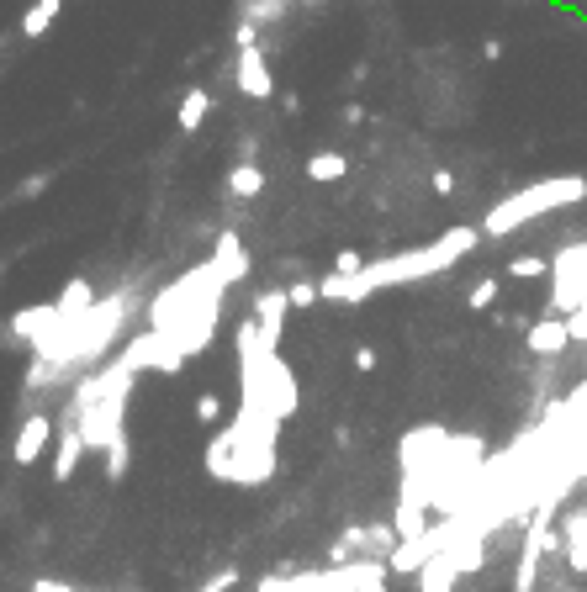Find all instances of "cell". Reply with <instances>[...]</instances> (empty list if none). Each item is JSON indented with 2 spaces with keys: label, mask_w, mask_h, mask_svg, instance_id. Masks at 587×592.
I'll return each instance as SVG.
<instances>
[{
  "label": "cell",
  "mask_w": 587,
  "mask_h": 592,
  "mask_svg": "<svg viewBox=\"0 0 587 592\" xmlns=\"http://www.w3.org/2000/svg\"><path fill=\"white\" fill-rule=\"evenodd\" d=\"M482 59H487V64L503 59V37H487V43H482Z\"/></svg>",
  "instance_id": "obj_39"
},
{
  "label": "cell",
  "mask_w": 587,
  "mask_h": 592,
  "mask_svg": "<svg viewBox=\"0 0 587 592\" xmlns=\"http://www.w3.org/2000/svg\"><path fill=\"white\" fill-rule=\"evenodd\" d=\"M53 307H59V318H85L90 307H96V286L75 275V281H64V291L53 296Z\"/></svg>",
  "instance_id": "obj_19"
},
{
  "label": "cell",
  "mask_w": 587,
  "mask_h": 592,
  "mask_svg": "<svg viewBox=\"0 0 587 592\" xmlns=\"http://www.w3.org/2000/svg\"><path fill=\"white\" fill-rule=\"evenodd\" d=\"M556 545H561V555H566V571L587 577V508H577V513H566V518H561Z\"/></svg>",
  "instance_id": "obj_15"
},
{
  "label": "cell",
  "mask_w": 587,
  "mask_h": 592,
  "mask_svg": "<svg viewBox=\"0 0 587 592\" xmlns=\"http://www.w3.org/2000/svg\"><path fill=\"white\" fill-rule=\"evenodd\" d=\"M117 360L127 365V370H154V376H175L180 365H186V355L164 339V333H154V328H138L133 339H122V349H117Z\"/></svg>",
  "instance_id": "obj_9"
},
{
  "label": "cell",
  "mask_w": 587,
  "mask_h": 592,
  "mask_svg": "<svg viewBox=\"0 0 587 592\" xmlns=\"http://www.w3.org/2000/svg\"><path fill=\"white\" fill-rule=\"evenodd\" d=\"M392 529H397V540H418V534H429V487L418 476H402V487H397V513H392Z\"/></svg>",
  "instance_id": "obj_11"
},
{
  "label": "cell",
  "mask_w": 587,
  "mask_h": 592,
  "mask_svg": "<svg viewBox=\"0 0 587 592\" xmlns=\"http://www.w3.org/2000/svg\"><path fill=\"white\" fill-rule=\"evenodd\" d=\"M587 201V180L582 175H550V180H535L524 191L503 196L498 207L482 217V238H503V233H519L524 222H535L545 212H561V207H577Z\"/></svg>",
  "instance_id": "obj_5"
},
{
  "label": "cell",
  "mask_w": 587,
  "mask_h": 592,
  "mask_svg": "<svg viewBox=\"0 0 587 592\" xmlns=\"http://www.w3.org/2000/svg\"><path fill=\"white\" fill-rule=\"evenodd\" d=\"M275 101H281V111H286V117H297V111H302V96H297V90H281Z\"/></svg>",
  "instance_id": "obj_36"
},
{
  "label": "cell",
  "mask_w": 587,
  "mask_h": 592,
  "mask_svg": "<svg viewBox=\"0 0 587 592\" xmlns=\"http://www.w3.org/2000/svg\"><path fill=\"white\" fill-rule=\"evenodd\" d=\"M0 281H6V265H0Z\"/></svg>",
  "instance_id": "obj_41"
},
{
  "label": "cell",
  "mask_w": 587,
  "mask_h": 592,
  "mask_svg": "<svg viewBox=\"0 0 587 592\" xmlns=\"http://www.w3.org/2000/svg\"><path fill=\"white\" fill-rule=\"evenodd\" d=\"M445 444H450V429H445V423H418V429H408V434H402V444H397L402 476L429 481L434 466H439V455H445Z\"/></svg>",
  "instance_id": "obj_10"
},
{
  "label": "cell",
  "mask_w": 587,
  "mask_h": 592,
  "mask_svg": "<svg viewBox=\"0 0 587 592\" xmlns=\"http://www.w3.org/2000/svg\"><path fill=\"white\" fill-rule=\"evenodd\" d=\"M223 302H228V281L217 275L212 259L191 265L186 275H175L170 286H159L149 302H143V318H149L154 333H164L180 355H201L217 333V318H223Z\"/></svg>",
  "instance_id": "obj_1"
},
{
  "label": "cell",
  "mask_w": 587,
  "mask_h": 592,
  "mask_svg": "<svg viewBox=\"0 0 587 592\" xmlns=\"http://www.w3.org/2000/svg\"><path fill=\"white\" fill-rule=\"evenodd\" d=\"M249 312H254V318H260L265 328H281L286 312H291V296H286V291H260V296L249 302Z\"/></svg>",
  "instance_id": "obj_24"
},
{
  "label": "cell",
  "mask_w": 587,
  "mask_h": 592,
  "mask_svg": "<svg viewBox=\"0 0 587 592\" xmlns=\"http://www.w3.org/2000/svg\"><path fill=\"white\" fill-rule=\"evenodd\" d=\"M297 6H307V11H318V6H323V0H297Z\"/></svg>",
  "instance_id": "obj_40"
},
{
  "label": "cell",
  "mask_w": 587,
  "mask_h": 592,
  "mask_svg": "<svg viewBox=\"0 0 587 592\" xmlns=\"http://www.w3.org/2000/svg\"><path fill=\"white\" fill-rule=\"evenodd\" d=\"M492 302H498V281H492V275H487V281H476V286H471L466 307H471V312H487Z\"/></svg>",
  "instance_id": "obj_28"
},
{
  "label": "cell",
  "mask_w": 587,
  "mask_h": 592,
  "mask_svg": "<svg viewBox=\"0 0 587 592\" xmlns=\"http://www.w3.org/2000/svg\"><path fill=\"white\" fill-rule=\"evenodd\" d=\"M127 466H133V450H127V434H122V439L106 444V476L122 481V476H127Z\"/></svg>",
  "instance_id": "obj_27"
},
{
  "label": "cell",
  "mask_w": 587,
  "mask_h": 592,
  "mask_svg": "<svg viewBox=\"0 0 587 592\" xmlns=\"http://www.w3.org/2000/svg\"><path fill=\"white\" fill-rule=\"evenodd\" d=\"M365 270V254L360 249H339L334 254V275H360Z\"/></svg>",
  "instance_id": "obj_33"
},
{
  "label": "cell",
  "mask_w": 587,
  "mask_h": 592,
  "mask_svg": "<svg viewBox=\"0 0 587 592\" xmlns=\"http://www.w3.org/2000/svg\"><path fill=\"white\" fill-rule=\"evenodd\" d=\"M233 587H238V566H223V571H212L196 592H233Z\"/></svg>",
  "instance_id": "obj_32"
},
{
  "label": "cell",
  "mask_w": 587,
  "mask_h": 592,
  "mask_svg": "<svg viewBox=\"0 0 587 592\" xmlns=\"http://www.w3.org/2000/svg\"><path fill=\"white\" fill-rule=\"evenodd\" d=\"M196 423H223V397H217V392H201V397H196Z\"/></svg>",
  "instance_id": "obj_30"
},
{
  "label": "cell",
  "mask_w": 587,
  "mask_h": 592,
  "mask_svg": "<svg viewBox=\"0 0 587 592\" xmlns=\"http://www.w3.org/2000/svg\"><path fill=\"white\" fill-rule=\"evenodd\" d=\"M48 185H53V175H48V170H38V175H27L22 185H16V191H11V196H16V201H32V196H43V191H48Z\"/></svg>",
  "instance_id": "obj_31"
},
{
  "label": "cell",
  "mask_w": 587,
  "mask_h": 592,
  "mask_svg": "<svg viewBox=\"0 0 587 592\" xmlns=\"http://www.w3.org/2000/svg\"><path fill=\"white\" fill-rule=\"evenodd\" d=\"M127 397H133V392L96 397L90 407H80V413H69V407H64L59 423H75L80 439H85V450H90V455H106V444L127 434V429H122V423H127Z\"/></svg>",
  "instance_id": "obj_6"
},
{
  "label": "cell",
  "mask_w": 587,
  "mask_h": 592,
  "mask_svg": "<svg viewBox=\"0 0 587 592\" xmlns=\"http://www.w3.org/2000/svg\"><path fill=\"white\" fill-rule=\"evenodd\" d=\"M85 455H90V450H85L80 429H75V423H59V444H53V481H69V476L80 471Z\"/></svg>",
  "instance_id": "obj_18"
},
{
  "label": "cell",
  "mask_w": 587,
  "mask_h": 592,
  "mask_svg": "<svg viewBox=\"0 0 587 592\" xmlns=\"http://www.w3.org/2000/svg\"><path fill=\"white\" fill-rule=\"evenodd\" d=\"M524 344H529V355H540V360H561L566 349H572V328H566V318H535L524 328Z\"/></svg>",
  "instance_id": "obj_14"
},
{
  "label": "cell",
  "mask_w": 587,
  "mask_h": 592,
  "mask_svg": "<svg viewBox=\"0 0 587 592\" xmlns=\"http://www.w3.org/2000/svg\"><path fill=\"white\" fill-rule=\"evenodd\" d=\"M482 244V228H450L424 249H397V254H376L365 259L360 275H323L318 291L323 302H365V296L387 291V286H408V281H429V275L461 265V259Z\"/></svg>",
  "instance_id": "obj_2"
},
{
  "label": "cell",
  "mask_w": 587,
  "mask_h": 592,
  "mask_svg": "<svg viewBox=\"0 0 587 592\" xmlns=\"http://www.w3.org/2000/svg\"><path fill=\"white\" fill-rule=\"evenodd\" d=\"M32 592H80V587H69L59 577H38V582H32Z\"/></svg>",
  "instance_id": "obj_35"
},
{
  "label": "cell",
  "mask_w": 587,
  "mask_h": 592,
  "mask_svg": "<svg viewBox=\"0 0 587 592\" xmlns=\"http://www.w3.org/2000/svg\"><path fill=\"white\" fill-rule=\"evenodd\" d=\"M59 11H64V0H32L27 16H22V37H27V43H38V37L59 22Z\"/></svg>",
  "instance_id": "obj_23"
},
{
  "label": "cell",
  "mask_w": 587,
  "mask_h": 592,
  "mask_svg": "<svg viewBox=\"0 0 587 592\" xmlns=\"http://www.w3.org/2000/svg\"><path fill=\"white\" fill-rule=\"evenodd\" d=\"M355 370H365V376L376 370V349H371V344H365V349H355Z\"/></svg>",
  "instance_id": "obj_37"
},
{
  "label": "cell",
  "mask_w": 587,
  "mask_h": 592,
  "mask_svg": "<svg viewBox=\"0 0 587 592\" xmlns=\"http://www.w3.org/2000/svg\"><path fill=\"white\" fill-rule=\"evenodd\" d=\"M64 318H59V307H53V302H32V307H22V312H11V333H16V339H22V344H38V339H48V333L53 328H59Z\"/></svg>",
  "instance_id": "obj_17"
},
{
  "label": "cell",
  "mask_w": 587,
  "mask_h": 592,
  "mask_svg": "<svg viewBox=\"0 0 587 592\" xmlns=\"http://www.w3.org/2000/svg\"><path fill=\"white\" fill-rule=\"evenodd\" d=\"M212 117V96H207V85H191L186 90V101H180V111H175V122H180V133H196L201 122Z\"/></svg>",
  "instance_id": "obj_21"
},
{
  "label": "cell",
  "mask_w": 587,
  "mask_h": 592,
  "mask_svg": "<svg viewBox=\"0 0 587 592\" xmlns=\"http://www.w3.org/2000/svg\"><path fill=\"white\" fill-rule=\"evenodd\" d=\"M397 529L392 524H355L344 529L334 545H328V566H344V561H387L397 550Z\"/></svg>",
  "instance_id": "obj_8"
},
{
  "label": "cell",
  "mask_w": 587,
  "mask_h": 592,
  "mask_svg": "<svg viewBox=\"0 0 587 592\" xmlns=\"http://www.w3.org/2000/svg\"><path fill=\"white\" fill-rule=\"evenodd\" d=\"M233 43H238V64H233V85H238V96H249V101H270V96H275V74H270V59H265L260 27H254V22H238Z\"/></svg>",
  "instance_id": "obj_7"
},
{
  "label": "cell",
  "mask_w": 587,
  "mask_h": 592,
  "mask_svg": "<svg viewBox=\"0 0 587 592\" xmlns=\"http://www.w3.org/2000/svg\"><path fill=\"white\" fill-rule=\"evenodd\" d=\"M212 265H217V275H223L228 286H238V281H249V254H244V238H238L233 228L228 233H217V244H212Z\"/></svg>",
  "instance_id": "obj_16"
},
{
  "label": "cell",
  "mask_w": 587,
  "mask_h": 592,
  "mask_svg": "<svg viewBox=\"0 0 587 592\" xmlns=\"http://www.w3.org/2000/svg\"><path fill=\"white\" fill-rule=\"evenodd\" d=\"M291 6H297V0H244V22L270 27V22H281V16H291Z\"/></svg>",
  "instance_id": "obj_25"
},
{
  "label": "cell",
  "mask_w": 587,
  "mask_h": 592,
  "mask_svg": "<svg viewBox=\"0 0 587 592\" xmlns=\"http://www.w3.org/2000/svg\"><path fill=\"white\" fill-rule=\"evenodd\" d=\"M53 434H59V423H53L48 413H27V418H22V429H16L11 460H16V466H38L43 450L53 444Z\"/></svg>",
  "instance_id": "obj_12"
},
{
  "label": "cell",
  "mask_w": 587,
  "mask_h": 592,
  "mask_svg": "<svg viewBox=\"0 0 587 592\" xmlns=\"http://www.w3.org/2000/svg\"><path fill=\"white\" fill-rule=\"evenodd\" d=\"M434 191L439 196H455V175L450 170H434Z\"/></svg>",
  "instance_id": "obj_38"
},
{
  "label": "cell",
  "mask_w": 587,
  "mask_h": 592,
  "mask_svg": "<svg viewBox=\"0 0 587 592\" xmlns=\"http://www.w3.org/2000/svg\"><path fill=\"white\" fill-rule=\"evenodd\" d=\"M466 540H471V534H466ZM461 577H466V571H461V550L445 545L439 555H429V561L418 566V577H413V582H418V592H450Z\"/></svg>",
  "instance_id": "obj_13"
},
{
  "label": "cell",
  "mask_w": 587,
  "mask_h": 592,
  "mask_svg": "<svg viewBox=\"0 0 587 592\" xmlns=\"http://www.w3.org/2000/svg\"><path fill=\"white\" fill-rule=\"evenodd\" d=\"M291 296V312H302V307H313V302H323V291H318V281H297L286 291Z\"/></svg>",
  "instance_id": "obj_29"
},
{
  "label": "cell",
  "mask_w": 587,
  "mask_h": 592,
  "mask_svg": "<svg viewBox=\"0 0 587 592\" xmlns=\"http://www.w3.org/2000/svg\"><path fill=\"white\" fill-rule=\"evenodd\" d=\"M138 312V291H112V296H96V307L85 312V318H64L59 328L48 333V339L32 344V355L59 365L69 381H80L85 370H96L101 360H112L117 349V333L127 328V318Z\"/></svg>",
  "instance_id": "obj_3"
},
{
  "label": "cell",
  "mask_w": 587,
  "mask_h": 592,
  "mask_svg": "<svg viewBox=\"0 0 587 592\" xmlns=\"http://www.w3.org/2000/svg\"><path fill=\"white\" fill-rule=\"evenodd\" d=\"M275 444H281V418L260 407H238V418L223 423L207 444V476L233 481V487H265L275 476Z\"/></svg>",
  "instance_id": "obj_4"
},
{
  "label": "cell",
  "mask_w": 587,
  "mask_h": 592,
  "mask_svg": "<svg viewBox=\"0 0 587 592\" xmlns=\"http://www.w3.org/2000/svg\"><path fill=\"white\" fill-rule=\"evenodd\" d=\"M344 175H350V159L339 148H323V154L307 159V180H318V185H339Z\"/></svg>",
  "instance_id": "obj_22"
},
{
  "label": "cell",
  "mask_w": 587,
  "mask_h": 592,
  "mask_svg": "<svg viewBox=\"0 0 587 592\" xmlns=\"http://www.w3.org/2000/svg\"><path fill=\"white\" fill-rule=\"evenodd\" d=\"M265 191V170L254 159H238L233 170H228V196H238V201H254Z\"/></svg>",
  "instance_id": "obj_20"
},
{
  "label": "cell",
  "mask_w": 587,
  "mask_h": 592,
  "mask_svg": "<svg viewBox=\"0 0 587 592\" xmlns=\"http://www.w3.org/2000/svg\"><path fill=\"white\" fill-rule=\"evenodd\" d=\"M508 275H513V281H535V275H550V254H519V259H508Z\"/></svg>",
  "instance_id": "obj_26"
},
{
  "label": "cell",
  "mask_w": 587,
  "mask_h": 592,
  "mask_svg": "<svg viewBox=\"0 0 587 592\" xmlns=\"http://www.w3.org/2000/svg\"><path fill=\"white\" fill-rule=\"evenodd\" d=\"M566 328H572V344H587V302L577 312H566Z\"/></svg>",
  "instance_id": "obj_34"
}]
</instances>
